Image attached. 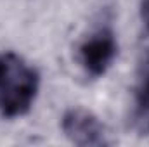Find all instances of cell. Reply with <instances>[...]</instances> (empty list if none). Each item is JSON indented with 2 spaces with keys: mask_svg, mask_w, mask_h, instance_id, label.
<instances>
[{
  "mask_svg": "<svg viewBox=\"0 0 149 147\" xmlns=\"http://www.w3.org/2000/svg\"><path fill=\"white\" fill-rule=\"evenodd\" d=\"M40 76L21 55L0 54V116L19 118L31 109L38 94Z\"/></svg>",
  "mask_w": 149,
  "mask_h": 147,
  "instance_id": "1",
  "label": "cell"
},
{
  "mask_svg": "<svg viewBox=\"0 0 149 147\" xmlns=\"http://www.w3.org/2000/svg\"><path fill=\"white\" fill-rule=\"evenodd\" d=\"M61 128L68 137V140L76 146L87 147L109 144L104 125L94 112L83 107H73L66 111L61 119Z\"/></svg>",
  "mask_w": 149,
  "mask_h": 147,
  "instance_id": "2",
  "label": "cell"
},
{
  "mask_svg": "<svg viewBox=\"0 0 149 147\" xmlns=\"http://www.w3.org/2000/svg\"><path fill=\"white\" fill-rule=\"evenodd\" d=\"M118 52L111 30H101L87 38L80 47V61L87 74L99 78L109 69Z\"/></svg>",
  "mask_w": 149,
  "mask_h": 147,
  "instance_id": "3",
  "label": "cell"
},
{
  "mask_svg": "<svg viewBox=\"0 0 149 147\" xmlns=\"http://www.w3.org/2000/svg\"><path fill=\"white\" fill-rule=\"evenodd\" d=\"M135 121L139 125V132H149V74L141 81L135 92Z\"/></svg>",
  "mask_w": 149,
  "mask_h": 147,
  "instance_id": "4",
  "label": "cell"
},
{
  "mask_svg": "<svg viewBox=\"0 0 149 147\" xmlns=\"http://www.w3.org/2000/svg\"><path fill=\"white\" fill-rule=\"evenodd\" d=\"M141 17L144 21V26L149 31V0H144L142 5H141Z\"/></svg>",
  "mask_w": 149,
  "mask_h": 147,
  "instance_id": "5",
  "label": "cell"
}]
</instances>
